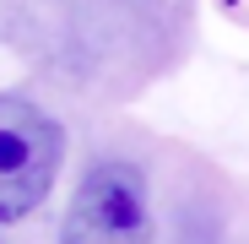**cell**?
<instances>
[{
    "label": "cell",
    "mask_w": 249,
    "mask_h": 244,
    "mask_svg": "<svg viewBox=\"0 0 249 244\" xmlns=\"http://www.w3.org/2000/svg\"><path fill=\"white\" fill-rule=\"evenodd\" d=\"M60 244H157L152 190L130 157H98L76 179Z\"/></svg>",
    "instance_id": "1"
},
{
    "label": "cell",
    "mask_w": 249,
    "mask_h": 244,
    "mask_svg": "<svg viewBox=\"0 0 249 244\" xmlns=\"http://www.w3.org/2000/svg\"><path fill=\"white\" fill-rule=\"evenodd\" d=\"M65 163V125L33 98H0V223L44 206Z\"/></svg>",
    "instance_id": "2"
}]
</instances>
